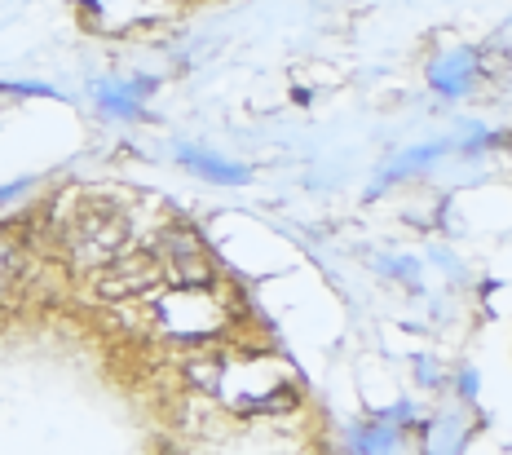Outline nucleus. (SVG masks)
<instances>
[{"label": "nucleus", "mask_w": 512, "mask_h": 455, "mask_svg": "<svg viewBox=\"0 0 512 455\" xmlns=\"http://www.w3.org/2000/svg\"><path fill=\"white\" fill-rule=\"evenodd\" d=\"M71 252H76L80 266L89 270H102L106 261H115L120 252L128 248V217L120 204L111 199H84L71 217Z\"/></svg>", "instance_id": "1"}, {"label": "nucleus", "mask_w": 512, "mask_h": 455, "mask_svg": "<svg viewBox=\"0 0 512 455\" xmlns=\"http://www.w3.org/2000/svg\"><path fill=\"white\" fill-rule=\"evenodd\" d=\"M159 283H164V261H159L155 243L142 252H120L115 261H106V266L98 270V279H93V288H98V296H106V301H137V296L155 292Z\"/></svg>", "instance_id": "2"}, {"label": "nucleus", "mask_w": 512, "mask_h": 455, "mask_svg": "<svg viewBox=\"0 0 512 455\" xmlns=\"http://www.w3.org/2000/svg\"><path fill=\"white\" fill-rule=\"evenodd\" d=\"M159 261H164V274H173L177 288H199V292H212L217 288V270H212L204 243H199L195 230H164L159 235Z\"/></svg>", "instance_id": "3"}, {"label": "nucleus", "mask_w": 512, "mask_h": 455, "mask_svg": "<svg viewBox=\"0 0 512 455\" xmlns=\"http://www.w3.org/2000/svg\"><path fill=\"white\" fill-rule=\"evenodd\" d=\"M23 261H27V243H23V230L14 226H0V292L14 288L23 279Z\"/></svg>", "instance_id": "4"}, {"label": "nucleus", "mask_w": 512, "mask_h": 455, "mask_svg": "<svg viewBox=\"0 0 512 455\" xmlns=\"http://www.w3.org/2000/svg\"><path fill=\"white\" fill-rule=\"evenodd\" d=\"M186 164H195V168H204V173L212 177V182H243V168H234V164H217V160H204V155H181Z\"/></svg>", "instance_id": "5"}]
</instances>
